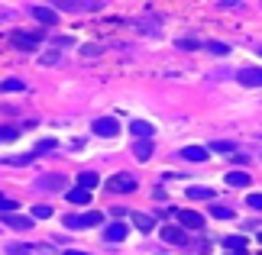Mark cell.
I'll return each mask as SVG.
<instances>
[{"instance_id":"cell-1","label":"cell","mask_w":262,"mask_h":255,"mask_svg":"<svg viewBox=\"0 0 262 255\" xmlns=\"http://www.w3.org/2000/svg\"><path fill=\"white\" fill-rule=\"evenodd\" d=\"M62 223H65L68 229H84V226H100V223H104V213L91 210V213H81V217H65Z\"/></svg>"},{"instance_id":"cell-2","label":"cell","mask_w":262,"mask_h":255,"mask_svg":"<svg viewBox=\"0 0 262 255\" xmlns=\"http://www.w3.org/2000/svg\"><path fill=\"white\" fill-rule=\"evenodd\" d=\"M117 132H120V123H117V120H110V117H100V120H94V136L114 139Z\"/></svg>"},{"instance_id":"cell-3","label":"cell","mask_w":262,"mask_h":255,"mask_svg":"<svg viewBox=\"0 0 262 255\" xmlns=\"http://www.w3.org/2000/svg\"><path fill=\"white\" fill-rule=\"evenodd\" d=\"M107 191H114V194H129V191H136V181L129 178V175H114L107 181Z\"/></svg>"},{"instance_id":"cell-4","label":"cell","mask_w":262,"mask_h":255,"mask_svg":"<svg viewBox=\"0 0 262 255\" xmlns=\"http://www.w3.org/2000/svg\"><path fill=\"white\" fill-rule=\"evenodd\" d=\"M39 33H13V39H10V42H13L16 49H23V52H33V49L39 45Z\"/></svg>"},{"instance_id":"cell-5","label":"cell","mask_w":262,"mask_h":255,"mask_svg":"<svg viewBox=\"0 0 262 255\" xmlns=\"http://www.w3.org/2000/svg\"><path fill=\"white\" fill-rule=\"evenodd\" d=\"M175 217H178L181 226H188V229H204V217H201V213H194V210H178Z\"/></svg>"},{"instance_id":"cell-6","label":"cell","mask_w":262,"mask_h":255,"mask_svg":"<svg viewBox=\"0 0 262 255\" xmlns=\"http://www.w3.org/2000/svg\"><path fill=\"white\" fill-rule=\"evenodd\" d=\"M236 81L243 87H262V68H243L236 75Z\"/></svg>"},{"instance_id":"cell-7","label":"cell","mask_w":262,"mask_h":255,"mask_svg":"<svg viewBox=\"0 0 262 255\" xmlns=\"http://www.w3.org/2000/svg\"><path fill=\"white\" fill-rule=\"evenodd\" d=\"M162 239L172 242V246H188V242H191L188 233H181V229H175V226H165V229H162Z\"/></svg>"},{"instance_id":"cell-8","label":"cell","mask_w":262,"mask_h":255,"mask_svg":"<svg viewBox=\"0 0 262 255\" xmlns=\"http://www.w3.org/2000/svg\"><path fill=\"white\" fill-rule=\"evenodd\" d=\"M104 239L107 242H123L126 239V226L123 223H110V226L104 229Z\"/></svg>"},{"instance_id":"cell-9","label":"cell","mask_w":262,"mask_h":255,"mask_svg":"<svg viewBox=\"0 0 262 255\" xmlns=\"http://www.w3.org/2000/svg\"><path fill=\"white\" fill-rule=\"evenodd\" d=\"M129 132H133V136H139V139H149V136L156 132V126L146 123V120H133V123H129Z\"/></svg>"},{"instance_id":"cell-10","label":"cell","mask_w":262,"mask_h":255,"mask_svg":"<svg viewBox=\"0 0 262 255\" xmlns=\"http://www.w3.org/2000/svg\"><path fill=\"white\" fill-rule=\"evenodd\" d=\"M249 181H253V178H249V171H230V175H227V184L230 188H249Z\"/></svg>"},{"instance_id":"cell-11","label":"cell","mask_w":262,"mask_h":255,"mask_svg":"<svg viewBox=\"0 0 262 255\" xmlns=\"http://www.w3.org/2000/svg\"><path fill=\"white\" fill-rule=\"evenodd\" d=\"M4 226H10V229H29V226H33V220L16 217V213H4Z\"/></svg>"},{"instance_id":"cell-12","label":"cell","mask_w":262,"mask_h":255,"mask_svg":"<svg viewBox=\"0 0 262 255\" xmlns=\"http://www.w3.org/2000/svg\"><path fill=\"white\" fill-rule=\"evenodd\" d=\"M178 155H181V158H188V161H204L210 152H207V149H201V146H188V149H181Z\"/></svg>"},{"instance_id":"cell-13","label":"cell","mask_w":262,"mask_h":255,"mask_svg":"<svg viewBox=\"0 0 262 255\" xmlns=\"http://www.w3.org/2000/svg\"><path fill=\"white\" fill-rule=\"evenodd\" d=\"M33 16L39 19V23H46V26H52V23H58L55 10H49V7H33Z\"/></svg>"},{"instance_id":"cell-14","label":"cell","mask_w":262,"mask_h":255,"mask_svg":"<svg viewBox=\"0 0 262 255\" xmlns=\"http://www.w3.org/2000/svg\"><path fill=\"white\" fill-rule=\"evenodd\" d=\"M133 155H136L139 161H149V158H152V142H149V139L136 142V146H133Z\"/></svg>"},{"instance_id":"cell-15","label":"cell","mask_w":262,"mask_h":255,"mask_svg":"<svg viewBox=\"0 0 262 255\" xmlns=\"http://www.w3.org/2000/svg\"><path fill=\"white\" fill-rule=\"evenodd\" d=\"M133 223H136V229H143V233L156 229V220L149 217V213H133Z\"/></svg>"},{"instance_id":"cell-16","label":"cell","mask_w":262,"mask_h":255,"mask_svg":"<svg viewBox=\"0 0 262 255\" xmlns=\"http://www.w3.org/2000/svg\"><path fill=\"white\" fill-rule=\"evenodd\" d=\"M36 158V152H26V155H13V158H0V165H16V168H23L29 165V161Z\"/></svg>"},{"instance_id":"cell-17","label":"cell","mask_w":262,"mask_h":255,"mask_svg":"<svg viewBox=\"0 0 262 255\" xmlns=\"http://www.w3.org/2000/svg\"><path fill=\"white\" fill-rule=\"evenodd\" d=\"M39 184L49 188V191H62V188H65V178H62V175H46L42 181H39Z\"/></svg>"},{"instance_id":"cell-18","label":"cell","mask_w":262,"mask_h":255,"mask_svg":"<svg viewBox=\"0 0 262 255\" xmlns=\"http://www.w3.org/2000/svg\"><path fill=\"white\" fill-rule=\"evenodd\" d=\"M97 175H94V171H81V175H78V184H81L84 191H91V188H97Z\"/></svg>"},{"instance_id":"cell-19","label":"cell","mask_w":262,"mask_h":255,"mask_svg":"<svg viewBox=\"0 0 262 255\" xmlns=\"http://www.w3.org/2000/svg\"><path fill=\"white\" fill-rule=\"evenodd\" d=\"M224 246H227L230 252H246V239H243V236H227Z\"/></svg>"},{"instance_id":"cell-20","label":"cell","mask_w":262,"mask_h":255,"mask_svg":"<svg viewBox=\"0 0 262 255\" xmlns=\"http://www.w3.org/2000/svg\"><path fill=\"white\" fill-rule=\"evenodd\" d=\"M188 197L191 200H210V197H214V191H210V188H188Z\"/></svg>"},{"instance_id":"cell-21","label":"cell","mask_w":262,"mask_h":255,"mask_svg":"<svg viewBox=\"0 0 262 255\" xmlns=\"http://www.w3.org/2000/svg\"><path fill=\"white\" fill-rule=\"evenodd\" d=\"M210 213H214L217 220H233V210L224 207V203H210Z\"/></svg>"},{"instance_id":"cell-22","label":"cell","mask_w":262,"mask_h":255,"mask_svg":"<svg viewBox=\"0 0 262 255\" xmlns=\"http://www.w3.org/2000/svg\"><path fill=\"white\" fill-rule=\"evenodd\" d=\"M68 200H72V203H88L91 194H88L84 188H75V191H68Z\"/></svg>"},{"instance_id":"cell-23","label":"cell","mask_w":262,"mask_h":255,"mask_svg":"<svg viewBox=\"0 0 262 255\" xmlns=\"http://www.w3.org/2000/svg\"><path fill=\"white\" fill-rule=\"evenodd\" d=\"M210 149H214V152H220V155H233V142H214V146H210Z\"/></svg>"},{"instance_id":"cell-24","label":"cell","mask_w":262,"mask_h":255,"mask_svg":"<svg viewBox=\"0 0 262 255\" xmlns=\"http://www.w3.org/2000/svg\"><path fill=\"white\" fill-rule=\"evenodd\" d=\"M0 90H4V94H10V90H23V81H0Z\"/></svg>"},{"instance_id":"cell-25","label":"cell","mask_w":262,"mask_h":255,"mask_svg":"<svg viewBox=\"0 0 262 255\" xmlns=\"http://www.w3.org/2000/svg\"><path fill=\"white\" fill-rule=\"evenodd\" d=\"M33 217H36V220H49V217H52V207H46V203H39V207L33 210Z\"/></svg>"},{"instance_id":"cell-26","label":"cell","mask_w":262,"mask_h":255,"mask_svg":"<svg viewBox=\"0 0 262 255\" xmlns=\"http://www.w3.org/2000/svg\"><path fill=\"white\" fill-rule=\"evenodd\" d=\"M13 210H16V200H10V197L0 194V213H13Z\"/></svg>"},{"instance_id":"cell-27","label":"cell","mask_w":262,"mask_h":255,"mask_svg":"<svg viewBox=\"0 0 262 255\" xmlns=\"http://www.w3.org/2000/svg\"><path fill=\"white\" fill-rule=\"evenodd\" d=\"M55 146H58L55 139H42V142H39V146H36L33 152H36V155H42V152H49V149H55Z\"/></svg>"},{"instance_id":"cell-28","label":"cell","mask_w":262,"mask_h":255,"mask_svg":"<svg viewBox=\"0 0 262 255\" xmlns=\"http://www.w3.org/2000/svg\"><path fill=\"white\" fill-rule=\"evenodd\" d=\"M19 136V129H13V126H4L0 129V142H10V139H16Z\"/></svg>"},{"instance_id":"cell-29","label":"cell","mask_w":262,"mask_h":255,"mask_svg":"<svg viewBox=\"0 0 262 255\" xmlns=\"http://www.w3.org/2000/svg\"><path fill=\"white\" fill-rule=\"evenodd\" d=\"M10 252H13V255H36V252H42V249H29V246H10Z\"/></svg>"},{"instance_id":"cell-30","label":"cell","mask_w":262,"mask_h":255,"mask_svg":"<svg viewBox=\"0 0 262 255\" xmlns=\"http://www.w3.org/2000/svg\"><path fill=\"white\" fill-rule=\"evenodd\" d=\"M246 203H249L253 210H262V194H249V197H246Z\"/></svg>"},{"instance_id":"cell-31","label":"cell","mask_w":262,"mask_h":255,"mask_svg":"<svg viewBox=\"0 0 262 255\" xmlns=\"http://www.w3.org/2000/svg\"><path fill=\"white\" fill-rule=\"evenodd\" d=\"M210 52H214V55H227L230 45H224V42H210Z\"/></svg>"},{"instance_id":"cell-32","label":"cell","mask_w":262,"mask_h":255,"mask_svg":"<svg viewBox=\"0 0 262 255\" xmlns=\"http://www.w3.org/2000/svg\"><path fill=\"white\" fill-rule=\"evenodd\" d=\"M65 255H88V252H81V249H68Z\"/></svg>"},{"instance_id":"cell-33","label":"cell","mask_w":262,"mask_h":255,"mask_svg":"<svg viewBox=\"0 0 262 255\" xmlns=\"http://www.w3.org/2000/svg\"><path fill=\"white\" fill-rule=\"evenodd\" d=\"M227 255H246V252H227Z\"/></svg>"},{"instance_id":"cell-34","label":"cell","mask_w":262,"mask_h":255,"mask_svg":"<svg viewBox=\"0 0 262 255\" xmlns=\"http://www.w3.org/2000/svg\"><path fill=\"white\" fill-rule=\"evenodd\" d=\"M259 242H262V233H259Z\"/></svg>"},{"instance_id":"cell-35","label":"cell","mask_w":262,"mask_h":255,"mask_svg":"<svg viewBox=\"0 0 262 255\" xmlns=\"http://www.w3.org/2000/svg\"><path fill=\"white\" fill-rule=\"evenodd\" d=\"M259 55H262V49H259Z\"/></svg>"}]
</instances>
